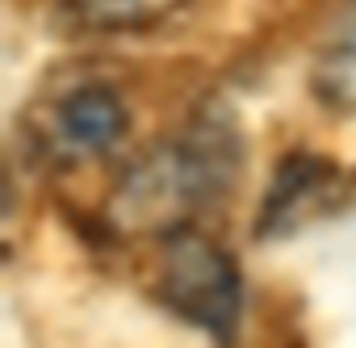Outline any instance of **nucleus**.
I'll use <instances>...</instances> for the list:
<instances>
[{"label": "nucleus", "mask_w": 356, "mask_h": 348, "mask_svg": "<svg viewBox=\"0 0 356 348\" xmlns=\"http://www.w3.org/2000/svg\"><path fill=\"white\" fill-rule=\"evenodd\" d=\"M239 177V143L227 122H193L147 147L113 185L109 223L126 235H176Z\"/></svg>", "instance_id": "f257e3e1"}, {"label": "nucleus", "mask_w": 356, "mask_h": 348, "mask_svg": "<svg viewBox=\"0 0 356 348\" xmlns=\"http://www.w3.org/2000/svg\"><path fill=\"white\" fill-rule=\"evenodd\" d=\"M155 290L168 310L210 331L218 344H231L239 327V269L210 235H197L193 227L163 235Z\"/></svg>", "instance_id": "f03ea898"}, {"label": "nucleus", "mask_w": 356, "mask_h": 348, "mask_svg": "<svg viewBox=\"0 0 356 348\" xmlns=\"http://www.w3.org/2000/svg\"><path fill=\"white\" fill-rule=\"evenodd\" d=\"M339 189V168L314 151H289L277 168V181L260 206V219H256V235L260 239H273V235H285L293 231L298 223H306L310 214H318Z\"/></svg>", "instance_id": "7ed1b4c3"}, {"label": "nucleus", "mask_w": 356, "mask_h": 348, "mask_svg": "<svg viewBox=\"0 0 356 348\" xmlns=\"http://www.w3.org/2000/svg\"><path fill=\"white\" fill-rule=\"evenodd\" d=\"M130 126L126 105L105 84H80L51 109V143L59 155H105Z\"/></svg>", "instance_id": "20e7f679"}, {"label": "nucleus", "mask_w": 356, "mask_h": 348, "mask_svg": "<svg viewBox=\"0 0 356 348\" xmlns=\"http://www.w3.org/2000/svg\"><path fill=\"white\" fill-rule=\"evenodd\" d=\"M314 97L335 113H356V0H343L327 22L314 63H310Z\"/></svg>", "instance_id": "39448f33"}, {"label": "nucleus", "mask_w": 356, "mask_h": 348, "mask_svg": "<svg viewBox=\"0 0 356 348\" xmlns=\"http://www.w3.org/2000/svg\"><path fill=\"white\" fill-rule=\"evenodd\" d=\"M92 30H143L172 17L185 0H63Z\"/></svg>", "instance_id": "423d86ee"}]
</instances>
